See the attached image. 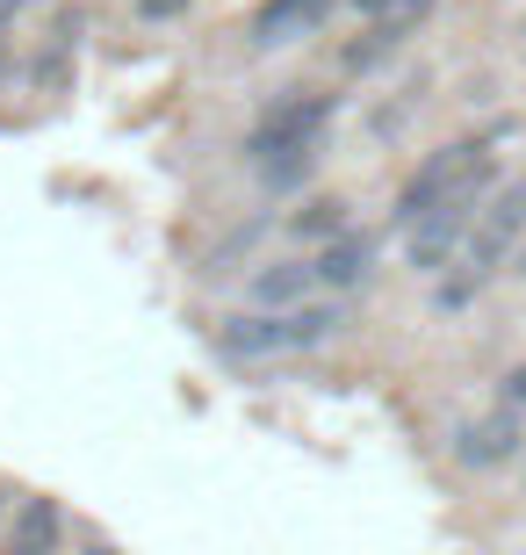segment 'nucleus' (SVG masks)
I'll return each mask as SVG.
<instances>
[{"mask_svg":"<svg viewBox=\"0 0 526 555\" xmlns=\"http://www.w3.org/2000/svg\"><path fill=\"white\" fill-rule=\"evenodd\" d=\"M519 274H526V260H519Z\"/></svg>","mask_w":526,"mask_h":555,"instance_id":"dca6fc26","label":"nucleus"},{"mask_svg":"<svg viewBox=\"0 0 526 555\" xmlns=\"http://www.w3.org/2000/svg\"><path fill=\"white\" fill-rule=\"evenodd\" d=\"M339 332H346L339 296H318L296 310H231V318H217V353L223 361H296V353L332 347Z\"/></svg>","mask_w":526,"mask_h":555,"instance_id":"7ed1b4c3","label":"nucleus"},{"mask_svg":"<svg viewBox=\"0 0 526 555\" xmlns=\"http://www.w3.org/2000/svg\"><path fill=\"white\" fill-rule=\"evenodd\" d=\"M87 555H123V548H108V541H87Z\"/></svg>","mask_w":526,"mask_h":555,"instance_id":"2eb2a0df","label":"nucleus"},{"mask_svg":"<svg viewBox=\"0 0 526 555\" xmlns=\"http://www.w3.org/2000/svg\"><path fill=\"white\" fill-rule=\"evenodd\" d=\"M490 188H498V152H490V138H447L405 173L389 224L405 231V224H419L425 209H440V203H484Z\"/></svg>","mask_w":526,"mask_h":555,"instance_id":"20e7f679","label":"nucleus"},{"mask_svg":"<svg viewBox=\"0 0 526 555\" xmlns=\"http://www.w3.org/2000/svg\"><path fill=\"white\" fill-rule=\"evenodd\" d=\"M354 15L368 29H389V37H411L425 15H433V0H354Z\"/></svg>","mask_w":526,"mask_h":555,"instance_id":"9b49d317","label":"nucleus"},{"mask_svg":"<svg viewBox=\"0 0 526 555\" xmlns=\"http://www.w3.org/2000/svg\"><path fill=\"white\" fill-rule=\"evenodd\" d=\"M324 22H332V0H260L245 37H253V51H296V43L324 37Z\"/></svg>","mask_w":526,"mask_h":555,"instance_id":"423d86ee","label":"nucleus"},{"mask_svg":"<svg viewBox=\"0 0 526 555\" xmlns=\"http://www.w3.org/2000/svg\"><path fill=\"white\" fill-rule=\"evenodd\" d=\"M15 15H22V0H0V29H8Z\"/></svg>","mask_w":526,"mask_h":555,"instance_id":"4468645a","label":"nucleus"},{"mask_svg":"<svg viewBox=\"0 0 526 555\" xmlns=\"http://www.w3.org/2000/svg\"><path fill=\"white\" fill-rule=\"evenodd\" d=\"M318 268L310 253H282V260H260L245 274V310H296V304H318Z\"/></svg>","mask_w":526,"mask_h":555,"instance_id":"0eeeda50","label":"nucleus"},{"mask_svg":"<svg viewBox=\"0 0 526 555\" xmlns=\"http://www.w3.org/2000/svg\"><path fill=\"white\" fill-rule=\"evenodd\" d=\"M498 412L526 418V361H519V369H505V383H498Z\"/></svg>","mask_w":526,"mask_h":555,"instance_id":"ddd939ff","label":"nucleus"},{"mask_svg":"<svg viewBox=\"0 0 526 555\" xmlns=\"http://www.w3.org/2000/svg\"><path fill=\"white\" fill-rule=\"evenodd\" d=\"M203 0H130V15L144 22V29H159V22H181V15H195Z\"/></svg>","mask_w":526,"mask_h":555,"instance_id":"f8f14e48","label":"nucleus"},{"mask_svg":"<svg viewBox=\"0 0 526 555\" xmlns=\"http://www.w3.org/2000/svg\"><path fill=\"white\" fill-rule=\"evenodd\" d=\"M339 231H354V217H346V195H310L296 217H288V238L304 253H318V246H332Z\"/></svg>","mask_w":526,"mask_h":555,"instance_id":"9d476101","label":"nucleus"},{"mask_svg":"<svg viewBox=\"0 0 526 555\" xmlns=\"http://www.w3.org/2000/svg\"><path fill=\"white\" fill-rule=\"evenodd\" d=\"M310 268H318V288L324 296H354V288H368L375 282V231H339L332 246H318L310 253Z\"/></svg>","mask_w":526,"mask_h":555,"instance_id":"6e6552de","label":"nucleus"},{"mask_svg":"<svg viewBox=\"0 0 526 555\" xmlns=\"http://www.w3.org/2000/svg\"><path fill=\"white\" fill-rule=\"evenodd\" d=\"M447 454H454V469H469V476H498V469H512L526 454V418H512V412H476V418H462V426L447 433Z\"/></svg>","mask_w":526,"mask_h":555,"instance_id":"39448f33","label":"nucleus"},{"mask_svg":"<svg viewBox=\"0 0 526 555\" xmlns=\"http://www.w3.org/2000/svg\"><path fill=\"white\" fill-rule=\"evenodd\" d=\"M332 124H339V94H324V87H288V94H274V102L253 116L245 159H253L267 195H296V188L318 173Z\"/></svg>","mask_w":526,"mask_h":555,"instance_id":"f257e3e1","label":"nucleus"},{"mask_svg":"<svg viewBox=\"0 0 526 555\" xmlns=\"http://www.w3.org/2000/svg\"><path fill=\"white\" fill-rule=\"evenodd\" d=\"M65 541V505L59 498H22L8 519V555H59Z\"/></svg>","mask_w":526,"mask_h":555,"instance_id":"1a4fd4ad","label":"nucleus"},{"mask_svg":"<svg viewBox=\"0 0 526 555\" xmlns=\"http://www.w3.org/2000/svg\"><path fill=\"white\" fill-rule=\"evenodd\" d=\"M519 246H526V173H512V181H498L484 195V209H476V224H469V238H462V260L440 274V310L476 304V296L519 260Z\"/></svg>","mask_w":526,"mask_h":555,"instance_id":"f03ea898","label":"nucleus"}]
</instances>
